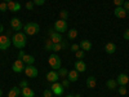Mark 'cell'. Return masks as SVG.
<instances>
[{
    "label": "cell",
    "instance_id": "6da1fadb",
    "mask_svg": "<svg viewBox=\"0 0 129 97\" xmlns=\"http://www.w3.org/2000/svg\"><path fill=\"white\" fill-rule=\"evenodd\" d=\"M12 41H13V45L18 49H23L27 44V36L25 32H16L12 38Z\"/></svg>",
    "mask_w": 129,
    "mask_h": 97
},
{
    "label": "cell",
    "instance_id": "7a4b0ae2",
    "mask_svg": "<svg viewBox=\"0 0 129 97\" xmlns=\"http://www.w3.org/2000/svg\"><path fill=\"white\" fill-rule=\"evenodd\" d=\"M40 31V26L36 22H28L23 26V32L26 35H36Z\"/></svg>",
    "mask_w": 129,
    "mask_h": 97
},
{
    "label": "cell",
    "instance_id": "3957f363",
    "mask_svg": "<svg viewBox=\"0 0 129 97\" xmlns=\"http://www.w3.org/2000/svg\"><path fill=\"white\" fill-rule=\"evenodd\" d=\"M48 62H49V66H50L53 70L61 69V58H59V56L57 55V53H52V55L49 56Z\"/></svg>",
    "mask_w": 129,
    "mask_h": 97
},
{
    "label": "cell",
    "instance_id": "277c9868",
    "mask_svg": "<svg viewBox=\"0 0 129 97\" xmlns=\"http://www.w3.org/2000/svg\"><path fill=\"white\" fill-rule=\"evenodd\" d=\"M54 31L59 32V34H63V32L69 31V27H67V22L63 19H57L54 22Z\"/></svg>",
    "mask_w": 129,
    "mask_h": 97
},
{
    "label": "cell",
    "instance_id": "5b68a950",
    "mask_svg": "<svg viewBox=\"0 0 129 97\" xmlns=\"http://www.w3.org/2000/svg\"><path fill=\"white\" fill-rule=\"evenodd\" d=\"M23 72L26 74V77H28V78H36L39 75V71H38V69L34 66V65H26Z\"/></svg>",
    "mask_w": 129,
    "mask_h": 97
},
{
    "label": "cell",
    "instance_id": "8992f818",
    "mask_svg": "<svg viewBox=\"0 0 129 97\" xmlns=\"http://www.w3.org/2000/svg\"><path fill=\"white\" fill-rule=\"evenodd\" d=\"M53 94H56V96H62L63 94V91H64V87L59 83V82H54V83H52V87H50Z\"/></svg>",
    "mask_w": 129,
    "mask_h": 97
},
{
    "label": "cell",
    "instance_id": "52a82bcc",
    "mask_svg": "<svg viewBox=\"0 0 129 97\" xmlns=\"http://www.w3.org/2000/svg\"><path fill=\"white\" fill-rule=\"evenodd\" d=\"M25 63H23V61L22 60H16L14 62H13V65H12V70L14 71V72H17V74H19V72H23L25 71Z\"/></svg>",
    "mask_w": 129,
    "mask_h": 97
},
{
    "label": "cell",
    "instance_id": "ba28073f",
    "mask_svg": "<svg viewBox=\"0 0 129 97\" xmlns=\"http://www.w3.org/2000/svg\"><path fill=\"white\" fill-rule=\"evenodd\" d=\"M10 44H12V40L9 39L8 35H2L0 36V51H7Z\"/></svg>",
    "mask_w": 129,
    "mask_h": 97
},
{
    "label": "cell",
    "instance_id": "9c48e42d",
    "mask_svg": "<svg viewBox=\"0 0 129 97\" xmlns=\"http://www.w3.org/2000/svg\"><path fill=\"white\" fill-rule=\"evenodd\" d=\"M49 36H50V40L53 41V44H56V43H61L63 40L62 34L54 31V29H49Z\"/></svg>",
    "mask_w": 129,
    "mask_h": 97
},
{
    "label": "cell",
    "instance_id": "30bf717a",
    "mask_svg": "<svg viewBox=\"0 0 129 97\" xmlns=\"http://www.w3.org/2000/svg\"><path fill=\"white\" fill-rule=\"evenodd\" d=\"M10 27H12L14 31L19 32L21 30H23V23L21 22L19 18H12L10 19Z\"/></svg>",
    "mask_w": 129,
    "mask_h": 97
},
{
    "label": "cell",
    "instance_id": "8fae6325",
    "mask_svg": "<svg viewBox=\"0 0 129 97\" xmlns=\"http://www.w3.org/2000/svg\"><path fill=\"white\" fill-rule=\"evenodd\" d=\"M59 79V75L57 72V70H50L48 74H47V80L49 83H54V82H58Z\"/></svg>",
    "mask_w": 129,
    "mask_h": 97
},
{
    "label": "cell",
    "instance_id": "7c38bea8",
    "mask_svg": "<svg viewBox=\"0 0 129 97\" xmlns=\"http://www.w3.org/2000/svg\"><path fill=\"white\" fill-rule=\"evenodd\" d=\"M116 82H117V84H119V85H126L129 83V77H128L126 74L121 72V74H119V77L116 78Z\"/></svg>",
    "mask_w": 129,
    "mask_h": 97
},
{
    "label": "cell",
    "instance_id": "4fadbf2b",
    "mask_svg": "<svg viewBox=\"0 0 129 97\" xmlns=\"http://www.w3.org/2000/svg\"><path fill=\"white\" fill-rule=\"evenodd\" d=\"M75 70H76L78 72H83L87 70V63H85L83 60H78L75 61Z\"/></svg>",
    "mask_w": 129,
    "mask_h": 97
},
{
    "label": "cell",
    "instance_id": "5bb4252c",
    "mask_svg": "<svg viewBox=\"0 0 129 97\" xmlns=\"http://www.w3.org/2000/svg\"><path fill=\"white\" fill-rule=\"evenodd\" d=\"M114 14L116 16V18H125L126 17V10L123 7H116L114 9Z\"/></svg>",
    "mask_w": 129,
    "mask_h": 97
},
{
    "label": "cell",
    "instance_id": "9a60e30c",
    "mask_svg": "<svg viewBox=\"0 0 129 97\" xmlns=\"http://www.w3.org/2000/svg\"><path fill=\"white\" fill-rule=\"evenodd\" d=\"M21 9V4L19 3H17V2H9L8 3V10H10L12 13H16V12H18V10Z\"/></svg>",
    "mask_w": 129,
    "mask_h": 97
},
{
    "label": "cell",
    "instance_id": "2e32d148",
    "mask_svg": "<svg viewBox=\"0 0 129 97\" xmlns=\"http://www.w3.org/2000/svg\"><path fill=\"white\" fill-rule=\"evenodd\" d=\"M79 45H80V49H83L84 52H89V51L92 49V43H90L88 39H84V40H81Z\"/></svg>",
    "mask_w": 129,
    "mask_h": 97
},
{
    "label": "cell",
    "instance_id": "e0dca14e",
    "mask_svg": "<svg viewBox=\"0 0 129 97\" xmlns=\"http://www.w3.org/2000/svg\"><path fill=\"white\" fill-rule=\"evenodd\" d=\"M105 51L107 55H112V53L116 52V44L115 43H106V45H105Z\"/></svg>",
    "mask_w": 129,
    "mask_h": 97
},
{
    "label": "cell",
    "instance_id": "ac0fdd59",
    "mask_svg": "<svg viewBox=\"0 0 129 97\" xmlns=\"http://www.w3.org/2000/svg\"><path fill=\"white\" fill-rule=\"evenodd\" d=\"M67 78H69V80L71 82V83H75L78 79H79V72L76 71V70H70L69 71V75H67Z\"/></svg>",
    "mask_w": 129,
    "mask_h": 97
},
{
    "label": "cell",
    "instance_id": "d6986e66",
    "mask_svg": "<svg viewBox=\"0 0 129 97\" xmlns=\"http://www.w3.org/2000/svg\"><path fill=\"white\" fill-rule=\"evenodd\" d=\"M21 94L23 97H35V92L31 88L26 87V88H21Z\"/></svg>",
    "mask_w": 129,
    "mask_h": 97
},
{
    "label": "cell",
    "instance_id": "ffe728a7",
    "mask_svg": "<svg viewBox=\"0 0 129 97\" xmlns=\"http://www.w3.org/2000/svg\"><path fill=\"white\" fill-rule=\"evenodd\" d=\"M22 61H23V63H26V65H34V63H35V57L31 56V55H25V56L22 57Z\"/></svg>",
    "mask_w": 129,
    "mask_h": 97
},
{
    "label": "cell",
    "instance_id": "44dd1931",
    "mask_svg": "<svg viewBox=\"0 0 129 97\" xmlns=\"http://www.w3.org/2000/svg\"><path fill=\"white\" fill-rule=\"evenodd\" d=\"M21 94V88L19 87H13L8 92V97H18Z\"/></svg>",
    "mask_w": 129,
    "mask_h": 97
},
{
    "label": "cell",
    "instance_id": "7402d4cb",
    "mask_svg": "<svg viewBox=\"0 0 129 97\" xmlns=\"http://www.w3.org/2000/svg\"><path fill=\"white\" fill-rule=\"evenodd\" d=\"M85 83H87L88 88H95V85H97V80H95L94 77H88L87 80H85Z\"/></svg>",
    "mask_w": 129,
    "mask_h": 97
},
{
    "label": "cell",
    "instance_id": "603a6c76",
    "mask_svg": "<svg viewBox=\"0 0 129 97\" xmlns=\"http://www.w3.org/2000/svg\"><path fill=\"white\" fill-rule=\"evenodd\" d=\"M116 84H117V82L115 79H109L106 82V87L109 89H116Z\"/></svg>",
    "mask_w": 129,
    "mask_h": 97
},
{
    "label": "cell",
    "instance_id": "cb8c5ba5",
    "mask_svg": "<svg viewBox=\"0 0 129 97\" xmlns=\"http://www.w3.org/2000/svg\"><path fill=\"white\" fill-rule=\"evenodd\" d=\"M67 36H69V39H76V36H78V30H76V29H70V30L67 31Z\"/></svg>",
    "mask_w": 129,
    "mask_h": 97
},
{
    "label": "cell",
    "instance_id": "d4e9b609",
    "mask_svg": "<svg viewBox=\"0 0 129 97\" xmlns=\"http://www.w3.org/2000/svg\"><path fill=\"white\" fill-rule=\"evenodd\" d=\"M57 72H58L59 77H62V78H64V77H67V75H69V70H67V69H64V67L58 69V70H57Z\"/></svg>",
    "mask_w": 129,
    "mask_h": 97
},
{
    "label": "cell",
    "instance_id": "484cf974",
    "mask_svg": "<svg viewBox=\"0 0 129 97\" xmlns=\"http://www.w3.org/2000/svg\"><path fill=\"white\" fill-rule=\"evenodd\" d=\"M44 48H45L47 51H53V41L50 40V38L45 40V44H44Z\"/></svg>",
    "mask_w": 129,
    "mask_h": 97
},
{
    "label": "cell",
    "instance_id": "4316f807",
    "mask_svg": "<svg viewBox=\"0 0 129 97\" xmlns=\"http://www.w3.org/2000/svg\"><path fill=\"white\" fill-rule=\"evenodd\" d=\"M75 56H76V58H78V60H83V58H84V56H85V52H84L83 49H79V51L75 52Z\"/></svg>",
    "mask_w": 129,
    "mask_h": 97
},
{
    "label": "cell",
    "instance_id": "83f0119b",
    "mask_svg": "<svg viewBox=\"0 0 129 97\" xmlns=\"http://www.w3.org/2000/svg\"><path fill=\"white\" fill-rule=\"evenodd\" d=\"M67 17H69V12L67 10H61L59 12V19H63V21H66L67 19Z\"/></svg>",
    "mask_w": 129,
    "mask_h": 97
},
{
    "label": "cell",
    "instance_id": "f1b7e54d",
    "mask_svg": "<svg viewBox=\"0 0 129 97\" xmlns=\"http://www.w3.org/2000/svg\"><path fill=\"white\" fill-rule=\"evenodd\" d=\"M62 49V45H61V43H56V44H53V52L57 53Z\"/></svg>",
    "mask_w": 129,
    "mask_h": 97
},
{
    "label": "cell",
    "instance_id": "f546056e",
    "mask_svg": "<svg viewBox=\"0 0 129 97\" xmlns=\"http://www.w3.org/2000/svg\"><path fill=\"white\" fill-rule=\"evenodd\" d=\"M7 10H8V3H2V4H0V12H2V13H4V12H7Z\"/></svg>",
    "mask_w": 129,
    "mask_h": 97
},
{
    "label": "cell",
    "instance_id": "4dcf8cb0",
    "mask_svg": "<svg viewBox=\"0 0 129 97\" xmlns=\"http://www.w3.org/2000/svg\"><path fill=\"white\" fill-rule=\"evenodd\" d=\"M117 92H119L121 96L126 94V87H125V85H120V87H119V89H117Z\"/></svg>",
    "mask_w": 129,
    "mask_h": 97
},
{
    "label": "cell",
    "instance_id": "1f68e13d",
    "mask_svg": "<svg viewBox=\"0 0 129 97\" xmlns=\"http://www.w3.org/2000/svg\"><path fill=\"white\" fill-rule=\"evenodd\" d=\"M43 96H44V97H52V96H53L52 89H44V92H43Z\"/></svg>",
    "mask_w": 129,
    "mask_h": 97
},
{
    "label": "cell",
    "instance_id": "d6a6232c",
    "mask_svg": "<svg viewBox=\"0 0 129 97\" xmlns=\"http://www.w3.org/2000/svg\"><path fill=\"white\" fill-rule=\"evenodd\" d=\"M34 5H35V4H34V2H30V0H28V2L26 3V5H25V7H26V9L32 10V9H34Z\"/></svg>",
    "mask_w": 129,
    "mask_h": 97
},
{
    "label": "cell",
    "instance_id": "836d02e7",
    "mask_svg": "<svg viewBox=\"0 0 129 97\" xmlns=\"http://www.w3.org/2000/svg\"><path fill=\"white\" fill-rule=\"evenodd\" d=\"M124 2L125 0H114V4H115V7H123Z\"/></svg>",
    "mask_w": 129,
    "mask_h": 97
},
{
    "label": "cell",
    "instance_id": "e575fe53",
    "mask_svg": "<svg viewBox=\"0 0 129 97\" xmlns=\"http://www.w3.org/2000/svg\"><path fill=\"white\" fill-rule=\"evenodd\" d=\"M26 87H28L27 80H21L19 82V88H26Z\"/></svg>",
    "mask_w": 129,
    "mask_h": 97
},
{
    "label": "cell",
    "instance_id": "d590c367",
    "mask_svg": "<svg viewBox=\"0 0 129 97\" xmlns=\"http://www.w3.org/2000/svg\"><path fill=\"white\" fill-rule=\"evenodd\" d=\"M70 83H71V82H70L69 79H63V80L61 82V84L63 85V87H64V88H67V87H69V85H70Z\"/></svg>",
    "mask_w": 129,
    "mask_h": 97
},
{
    "label": "cell",
    "instance_id": "8d00e7d4",
    "mask_svg": "<svg viewBox=\"0 0 129 97\" xmlns=\"http://www.w3.org/2000/svg\"><path fill=\"white\" fill-rule=\"evenodd\" d=\"M32 2H34V4H35V5L40 7V5H44V3H45V0H32Z\"/></svg>",
    "mask_w": 129,
    "mask_h": 97
},
{
    "label": "cell",
    "instance_id": "74e56055",
    "mask_svg": "<svg viewBox=\"0 0 129 97\" xmlns=\"http://www.w3.org/2000/svg\"><path fill=\"white\" fill-rule=\"evenodd\" d=\"M79 49H80V45L79 44H72L71 45V52H74V53L76 52V51H79Z\"/></svg>",
    "mask_w": 129,
    "mask_h": 97
},
{
    "label": "cell",
    "instance_id": "f35d334b",
    "mask_svg": "<svg viewBox=\"0 0 129 97\" xmlns=\"http://www.w3.org/2000/svg\"><path fill=\"white\" fill-rule=\"evenodd\" d=\"M123 8L126 10V13L129 12V0H125V2H124V4H123Z\"/></svg>",
    "mask_w": 129,
    "mask_h": 97
},
{
    "label": "cell",
    "instance_id": "ab89813d",
    "mask_svg": "<svg viewBox=\"0 0 129 97\" xmlns=\"http://www.w3.org/2000/svg\"><path fill=\"white\" fill-rule=\"evenodd\" d=\"M61 45H62V49H66V48L69 47L67 40H62V41H61Z\"/></svg>",
    "mask_w": 129,
    "mask_h": 97
},
{
    "label": "cell",
    "instance_id": "60d3db41",
    "mask_svg": "<svg viewBox=\"0 0 129 97\" xmlns=\"http://www.w3.org/2000/svg\"><path fill=\"white\" fill-rule=\"evenodd\" d=\"M123 36H124V39H125V40H129V29H126V30L124 31Z\"/></svg>",
    "mask_w": 129,
    "mask_h": 97
},
{
    "label": "cell",
    "instance_id": "b9f144b4",
    "mask_svg": "<svg viewBox=\"0 0 129 97\" xmlns=\"http://www.w3.org/2000/svg\"><path fill=\"white\" fill-rule=\"evenodd\" d=\"M26 55V53L23 52V49H19V53H18V60H22V57Z\"/></svg>",
    "mask_w": 129,
    "mask_h": 97
},
{
    "label": "cell",
    "instance_id": "7bdbcfd3",
    "mask_svg": "<svg viewBox=\"0 0 129 97\" xmlns=\"http://www.w3.org/2000/svg\"><path fill=\"white\" fill-rule=\"evenodd\" d=\"M3 32H4V26L0 23V34H3Z\"/></svg>",
    "mask_w": 129,
    "mask_h": 97
},
{
    "label": "cell",
    "instance_id": "ee69618b",
    "mask_svg": "<svg viewBox=\"0 0 129 97\" xmlns=\"http://www.w3.org/2000/svg\"><path fill=\"white\" fill-rule=\"evenodd\" d=\"M75 97H81V94L80 93H76V94H75Z\"/></svg>",
    "mask_w": 129,
    "mask_h": 97
},
{
    "label": "cell",
    "instance_id": "f6af8a7d",
    "mask_svg": "<svg viewBox=\"0 0 129 97\" xmlns=\"http://www.w3.org/2000/svg\"><path fill=\"white\" fill-rule=\"evenodd\" d=\"M66 97H75V96H74V94H67Z\"/></svg>",
    "mask_w": 129,
    "mask_h": 97
},
{
    "label": "cell",
    "instance_id": "bcb514c9",
    "mask_svg": "<svg viewBox=\"0 0 129 97\" xmlns=\"http://www.w3.org/2000/svg\"><path fill=\"white\" fill-rule=\"evenodd\" d=\"M9 2H12V0H4V3H9Z\"/></svg>",
    "mask_w": 129,
    "mask_h": 97
},
{
    "label": "cell",
    "instance_id": "7dc6e473",
    "mask_svg": "<svg viewBox=\"0 0 129 97\" xmlns=\"http://www.w3.org/2000/svg\"><path fill=\"white\" fill-rule=\"evenodd\" d=\"M2 96H3V91H2V89H0V97H2Z\"/></svg>",
    "mask_w": 129,
    "mask_h": 97
}]
</instances>
